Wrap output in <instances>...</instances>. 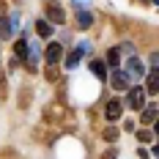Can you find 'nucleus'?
Masks as SVG:
<instances>
[{
  "label": "nucleus",
  "mask_w": 159,
  "mask_h": 159,
  "mask_svg": "<svg viewBox=\"0 0 159 159\" xmlns=\"http://www.w3.org/2000/svg\"><path fill=\"white\" fill-rule=\"evenodd\" d=\"M44 11H47V22H49V25H63V22H66V11H63L61 3L49 0L47 6H44Z\"/></svg>",
  "instance_id": "f257e3e1"
},
{
  "label": "nucleus",
  "mask_w": 159,
  "mask_h": 159,
  "mask_svg": "<svg viewBox=\"0 0 159 159\" xmlns=\"http://www.w3.org/2000/svg\"><path fill=\"white\" fill-rule=\"evenodd\" d=\"M126 104L132 107V110H143V104H145V91L143 88H137V85H132L126 91Z\"/></svg>",
  "instance_id": "f03ea898"
},
{
  "label": "nucleus",
  "mask_w": 159,
  "mask_h": 159,
  "mask_svg": "<svg viewBox=\"0 0 159 159\" xmlns=\"http://www.w3.org/2000/svg\"><path fill=\"white\" fill-rule=\"evenodd\" d=\"M110 82H112L115 91H129V88H132V80H129V74L124 71V69H112Z\"/></svg>",
  "instance_id": "7ed1b4c3"
},
{
  "label": "nucleus",
  "mask_w": 159,
  "mask_h": 159,
  "mask_svg": "<svg viewBox=\"0 0 159 159\" xmlns=\"http://www.w3.org/2000/svg\"><path fill=\"white\" fill-rule=\"evenodd\" d=\"M61 58H63V44H58V41L47 44V49H44V61H47L49 66H55V63H61Z\"/></svg>",
  "instance_id": "20e7f679"
},
{
  "label": "nucleus",
  "mask_w": 159,
  "mask_h": 159,
  "mask_svg": "<svg viewBox=\"0 0 159 159\" xmlns=\"http://www.w3.org/2000/svg\"><path fill=\"white\" fill-rule=\"evenodd\" d=\"M121 112H124V102H121V99H110V102H107V107H104V118H107V121H118V118H121Z\"/></svg>",
  "instance_id": "39448f33"
},
{
  "label": "nucleus",
  "mask_w": 159,
  "mask_h": 159,
  "mask_svg": "<svg viewBox=\"0 0 159 159\" xmlns=\"http://www.w3.org/2000/svg\"><path fill=\"white\" fill-rule=\"evenodd\" d=\"M124 71L129 74V80H132V77H134V80H143V77H145L143 61H140V58H134V55L129 58V63H126V69H124Z\"/></svg>",
  "instance_id": "423d86ee"
},
{
  "label": "nucleus",
  "mask_w": 159,
  "mask_h": 159,
  "mask_svg": "<svg viewBox=\"0 0 159 159\" xmlns=\"http://www.w3.org/2000/svg\"><path fill=\"white\" fill-rule=\"evenodd\" d=\"M145 93H151V96H157L159 93V69H151L148 74H145V88H143Z\"/></svg>",
  "instance_id": "0eeeda50"
},
{
  "label": "nucleus",
  "mask_w": 159,
  "mask_h": 159,
  "mask_svg": "<svg viewBox=\"0 0 159 159\" xmlns=\"http://www.w3.org/2000/svg\"><path fill=\"white\" fill-rule=\"evenodd\" d=\"M39 58H41V49H39V47H30V49H28L25 63H28V69H30V71H36V69H39Z\"/></svg>",
  "instance_id": "6e6552de"
},
{
  "label": "nucleus",
  "mask_w": 159,
  "mask_h": 159,
  "mask_svg": "<svg viewBox=\"0 0 159 159\" xmlns=\"http://www.w3.org/2000/svg\"><path fill=\"white\" fill-rule=\"evenodd\" d=\"M77 25L80 28H91L93 25V14L88 8H77Z\"/></svg>",
  "instance_id": "1a4fd4ad"
},
{
  "label": "nucleus",
  "mask_w": 159,
  "mask_h": 159,
  "mask_svg": "<svg viewBox=\"0 0 159 159\" xmlns=\"http://www.w3.org/2000/svg\"><path fill=\"white\" fill-rule=\"evenodd\" d=\"M36 33H39L41 39H49V36H52V25H49L47 19H39V22H36Z\"/></svg>",
  "instance_id": "9d476101"
},
{
  "label": "nucleus",
  "mask_w": 159,
  "mask_h": 159,
  "mask_svg": "<svg viewBox=\"0 0 159 159\" xmlns=\"http://www.w3.org/2000/svg\"><path fill=\"white\" fill-rule=\"evenodd\" d=\"M107 66H112V69H118V63H121V49L118 47H112V49H107Z\"/></svg>",
  "instance_id": "9b49d317"
},
{
  "label": "nucleus",
  "mask_w": 159,
  "mask_h": 159,
  "mask_svg": "<svg viewBox=\"0 0 159 159\" xmlns=\"http://www.w3.org/2000/svg\"><path fill=\"white\" fill-rule=\"evenodd\" d=\"M91 71H93L99 80H107V66H104V61H93V63H91Z\"/></svg>",
  "instance_id": "f8f14e48"
},
{
  "label": "nucleus",
  "mask_w": 159,
  "mask_h": 159,
  "mask_svg": "<svg viewBox=\"0 0 159 159\" xmlns=\"http://www.w3.org/2000/svg\"><path fill=\"white\" fill-rule=\"evenodd\" d=\"M28 49H30L28 39H19V41L14 44V52H16V58H28Z\"/></svg>",
  "instance_id": "ddd939ff"
},
{
  "label": "nucleus",
  "mask_w": 159,
  "mask_h": 159,
  "mask_svg": "<svg viewBox=\"0 0 159 159\" xmlns=\"http://www.w3.org/2000/svg\"><path fill=\"white\" fill-rule=\"evenodd\" d=\"M11 22H8V16H0V39H11Z\"/></svg>",
  "instance_id": "4468645a"
},
{
  "label": "nucleus",
  "mask_w": 159,
  "mask_h": 159,
  "mask_svg": "<svg viewBox=\"0 0 159 159\" xmlns=\"http://www.w3.org/2000/svg\"><path fill=\"white\" fill-rule=\"evenodd\" d=\"M80 61H82V52H77V49H74V52L69 55V61H66V69H77Z\"/></svg>",
  "instance_id": "2eb2a0df"
},
{
  "label": "nucleus",
  "mask_w": 159,
  "mask_h": 159,
  "mask_svg": "<svg viewBox=\"0 0 159 159\" xmlns=\"http://www.w3.org/2000/svg\"><path fill=\"white\" fill-rule=\"evenodd\" d=\"M157 118H159L157 107H145L143 110V124H151V121H157Z\"/></svg>",
  "instance_id": "dca6fc26"
},
{
  "label": "nucleus",
  "mask_w": 159,
  "mask_h": 159,
  "mask_svg": "<svg viewBox=\"0 0 159 159\" xmlns=\"http://www.w3.org/2000/svg\"><path fill=\"white\" fill-rule=\"evenodd\" d=\"M137 140H140V143H151V140H154V132H148V129L137 132Z\"/></svg>",
  "instance_id": "f3484780"
},
{
  "label": "nucleus",
  "mask_w": 159,
  "mask_h": 159,
  "mask_svg": "<svg viewBox=\"0 0 159 159\" xmlns=\"http://www.w3.org/2000/svg\"><path fill=\"white\" fill-rule=\"evenodd\" d=\"M8 22H11V30H19V14H16V11H14V14H11V16H8Z\"/></svg>",
  "instance_id": "a211bd4d"
},
{
  "label": "nucleus",
  "mask_w": 159,
  "mask_h": 159,
  "mask_svg": "<svg viewBox=\"0 0 159 159\" xmlns=\"http://www.w3.org/2000/svg\"><path fill=\"white\" fill-rule=\"evenodd\" d=\"M104 140L115 143V140H118V129H107V132H104Z\"/></svg>",
  "instance_id": "6ab92c4d"
},
{
  "label": "nucleus",
  "mask_w": 159,
  "mask_h": 159,
  "mask_svg": "<svg viewBox=\"0 0 159 159\" xmlns=\"http://www.w3.org/2000/svg\"><path fill=\"white\" fill-rule=\"evenodd\" d=\"M77 52L88 55V52H91V44H88V41H80V44H77Z\"/></svg>",
  "instance_id": "aec40b11"
},
{
  "label": "nucleus",
  "mask_w": 159,
  "mask_h": 159,
  "mask_svg": "<svg viewBox=\"0 0 159 159\" xmlns=\"http://www.w3.org/2000/svg\"><path fill=\"white\" fill-rule=\"evenodd\" d=\"M148 61H151V69H159V52H151Z\"/></svg>",
  "instance_id": "412c9836"
},
{
  "label": "nucleus",
  "mask_w": 159,
  "mask_h": 159,
  "mask_svg": "<svg viewBox=\"0 0 159 159\" xmlns=\"http://www.w3.org/2000/svg\"><path fill=\"white\" fill-rule=\"evenodd\" d=\"M71 3H74L77 8H88V6H91V0H71Z\"/></svg>",
  "instance_id": "4be33fe9"
},
{
  "label": "nucleus",
  "mask_w": 159,
  "mask_h": 159,
  "mask_svg": "<svg viewBox=\"0 0 159 159\" xmlns=\"http://www.w3.org/2000/svg\"><path fill=\"white\" fill-rule=\"evenodd\" d=\"M154 132H157V134H159V118H157V124H154Z\"/></svg>",
  "instance_id": "5701e85b"
},
{
  "label": "nucleus",
  "mask_w": 159,
  "mask_h": 159,
  "mask_svg": "<svg viewBox=\"0 0 159 159\" xmlns=\"http://www.w3.org/2000/svg\"><path fill=\"white\" fill-rule=\"evenodd\" d=\"M154 154H157V157H159V143H157V145H154Z\"/></svg>",
  "instance_id": "b1692460"
},
{
  "label": "nucleus",
  "mask_w": 159,
  "mask_h": 159,
  "mask_svg": "<svg viewBox=\"0 0 159 159\" xmlns=\"http://www.w3.org/2000/svg\"><path fill=\"white\" fill-rule=\"evenodd\" d=\"M154 3H157V6H159V0H154Z\"/></svg>",
  "instance_id": "393cba45"
}]
</instances>
